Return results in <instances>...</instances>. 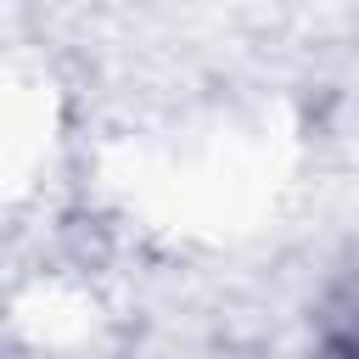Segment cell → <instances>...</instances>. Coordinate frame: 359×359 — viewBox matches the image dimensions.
Wrapping results in <instances>:
<instances>
[{
    "instance_id": "6da1fadb",
    "label": "cell",
    "mask_w": 359,
    "mask_h": 359,
    "mask_svg": "<svg viewBox=\"0 0 359 359\" xmlns=\"http://www.w3.org/2000/svg\"><path fill=\"white\" fill-rule=\"evenodd\" d=\"M314 337L337 353H359V269L325 286V297L314 309Z\"/></svg>"
}]
</instances>
